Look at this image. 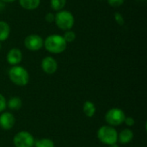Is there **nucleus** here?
Instances as JSON below:
<instances>
[{"instance_id": "4468645a", "label": "nucleus", "mask_w": 147, "mask_h": 147, "mask_svg": "<svg viewBox=\"0 0 147 147\" xmlns=\"http://www.w3.org/2000/svg\"><path fill=\"white\" fill-rule=\"evenodd\" d=\"M96 109L94 102H92L90 101L84 102V103L83 105V112L87 117H90V118L93 117L96 114Z\"/></svg>"}, {"instance_id": "aec40b11", "label": "nucleus", "mask_w": 147, "mask_h": 147, "mask_svg": "<svg viewBox=\"0 0 147 147\" xmlns=\"http://www.w3.org/2000/svg\"><path fill=\"white\" fill-rule=\"evenodd\" d=\"M125 0H108V3L113 8L121 7L124 3Z\"/></svg>"}, {"instance_id": "423d86ee", "label": "nucleus", "mask_w": 147, "mask_h": 147, "mask_svg": "<svg viewBox=\"0 0 147 147\" xmlns=\"http://www.w3.org/2000/svg\"><path fill=\"white\" fill-rule=\"evenodd\" d=\"M34 138L27 131L18 132L13 138V143L16 147H34Z\"/></svg>"}, {"instance_id": "5701e85b", "label": "nucleus", "mask_w": 147, "mask_h": 147, "mask_svg": "<svg viewBox=\"0 0 147 147\" xmlns=\"http://www.w3.org/2000/svg\"><path fill=\"white\" fill-rule=\"evenodd\" d=\"M54 18H55V15H53V13H47L45 16V19L47 22L52 23L54 22Z\"/></svg>"}, {"instance_id": "1a4fd4ad", "label": "nucleus", "mask_w": 147, "mask_h": 147, "mask_svg": "<svg viewBox=\"0 0 147 147\" xmlns=\"http://www.w3.org/2000/svg\"><path fill=\"white\" fill-rule=\"evenodd\" d=\"M16 124V118L9 112H3L0 115V127L3 130H10Z\"/></svg>"}, {"instance_id": "0eeeda50", "label": "nucleus", "mask_w": 147, "mask_h": 147, "mask_svg": "<svg viewBox=\"0 0 147 147\" xmlns=\"http://www.w3.org/2000/svg\"><path fill=\"white\" fill-rule=\"evenodd\" d=\"M24 46L29 51H39L44 46V40L38 34H29L24 40Z\"/></svg>"}, {"instance_id": "f8f14e48", "label": "nucleus", "mask_w": 147, "mask_h": 147, "mask_svg": "<svg viewBox=\"0 0 147 147\" xmlns=\"http://www.w3.org/2000/svg\"><path fill=\"white\" fill-rule=\"evenodd\" d=\"M10 34V27L8 22L0 21V41H5Z\"/></svg>"}, {"instance_id": "9b49d317", "label": "nucleus", "mask_w": 147, "mask_h": 147, "mask_svg": "<svg viewBox=\"0 0 147 147\" xmlns=\"http://www.w3.org/2000/svg\"><path fill=\"white\" fill-rule=\"evenodd\" d=\"M134 139V132L129 128L123 129L120 134H118V140L117 142L126 145L130 143Z\"/></svg>"}, {"instance_id": "f3484780", "label": "nucleus", "mask_w": 147, "mask_h": 147, "mask_svg": "<svg viewBox=\"0 0 147 147\" xmlns=\"http://www.w3.org/2000/svg\"><path fill=\"white\" fill-rule=\"evenodd\" d=\"M51 7L55 11H60L66 4V0H50Z\"/></svg>"}, {"instance_id": "6e6552de", "label": "nucleus", "mask_w": 147, "mask_h": 147, "mask_svg": "<svg viewBox=\"0 0 147 147\" xmlns=\"http://www.w3.org/2000/svg\"><path fill=\"white\" fill-rule=\"evenodd\" d=\"M41 69L45 73L48 75L54 74L58 70V63L54 58L47 56L41 61Z\"/></svg>"}, {"instance_id": "b1692460", "label": "nucleus", "mask_w": 147, "mask_h": 147, "mask_svg": "<svg viewBox=\"0 0 147 147\" xmlns=\"http://www.w3.org/2000/svg\"><path fill=\"white\" fill-rule=\"evenodd\" d=\"M3 3H13V2H15L16 0H1Z\"/></svg>"}, {"instance_id": "393cba45", "label": "nucleus", "mask_w": 147, "mask_h": 147, "mask_svg": "<svg viewBox=\"0 0 147 147\" xmlns=\"http://www.w3.org/2000/svg\"><path fill=\"white\" fill-rule=\"evenodd\" d=\"M3 6H4V4H3V3L0 0V9H3Z\"/></svg>"}, {"instance_id": "f03ea898", "label": "nucleus", "mask_w": 147, "mask_h": 147, "mask_svg": "<svg viewBox=\"0 0 147 147\" xmlns=\"http://www.w3.org/2000/svg\"><path fill=\"white\" fill-rule=\"evenodd\" d=\"M10 81L17 86H25L29 82V74L28 71L20 65H14L9 71Z\"/></svg>"}, {"instance_id": "a878e982", "label": "nucleus", "mask_w": 147, "mask_h": 147, "mask_svg": "<svg viewBox=\"0 0 147 147\" xmlns=\"http://www.w3.org/2000/svg\"><path fill=\"white\" fill-rule=\"evenodd\" d=\"M109 147H119V146H118V145H117V143H116V144H113V145L109 146Z\"/></svg>"}, {"instance_id": "20e7f679", "label": "nucleus", "mask_w": 147, "mask_h": 147, "mask_svg": "<svg viewBox=\"0 0 147 147\" xmlns=\"http://www.w3.org/2000/svg\"><path fill=\"white\" fill-rule=\"evenodd\" d=\"M97 138L98 140L108 146H111L113 144H116L118 140V133L111 126H102L97 131Z\"/></svg>"}, {"instance_id": "bb28decb", "label": "nucleus", "mask_w": 147, "mask_h": 147, "mask_svg": "<svg viewBox=\"0 0 147 147\" xmlns=\"http://www.w3.org/2000/svg\"><path fill=\"white\" fill-rule=\"evenodd\" d=\"M1 48H2V45H1V41H0V50H1Z\"/></svg>"}, {"instance_id": "412c9836", "label": "nucleus", "mask_w": 147, "mask_h": 147, "mask_svg": "<svg viewBox=\"0 0 147 147\" xmlns=\"http://www.w3.org/2000/svg\"><path fill=\"white\" fill-rule=\"evenodd\" d=\"M6 108H7V101L5 97L2 94H0V113L4 111Z\"/></svg>"}, {"instance_id": "dca6fc26", "label": "nucleus", "mask_w": 147, "mask_h": 147, "mask_svg": "<svg viewBox=\"0 0 147 147\" xmlns=\"http://www.w3.org/2000/svg\"><path fill=\"white\" fill-rule=\"evenodd\" d=\"M34 147H54V143L51 139L43 138L40 140H35Z\"/></svg>"}, {"instance_id": "ddd939ff", "label": "nucleus", "mask_w": 147, "mask_h": 147, "mask_svg": "<svg viewBox=\"0 0 147 147\" xmlns=\"http://www.w3.org/2000/svg\"><path fill=\"white\" fill-rule=\"evenodd\" d=\"M40 0H19V4L22 8L27 10H33L40 6Z\"/></svg>"}, {"instance_id": "39448f33", "label": "nucleus", "mask_w": 147, "mask_h": 147, "mask_svg": "<svg viewBox=\"0 0 147 147\" xmlns=\"http://www.w3.org/2000/svg\"><path fill=\"white\" fill-rule=\"evenodd\" d=\"M126 115L124 111L119 108L110 109L105 115V121L109 126L117 127L124 123Z\"/></svg>"}, {"instance_id": "f257e3e1", "label": "nucleus", "mask_w": 147, "mask_h": 147, "mask_svg": "<svg viewBox=\"0 0 147 147\" xmlns=\"http://www.w3.org/2000/svg\"><path fill=\"white\" fill-rule=\"evenodd\" d=\"M67 47V43L63 36L59 34H51L47 36L44 40V47L51 53H61Z\"/></svg>"}, {"instance_id": "4be33fe9", "label": "nucleus", "mask_w": 147, "mask_h": 147, "mask_svg": "<svg viewBox=\"0 0 147 147\" xmlns=\"http://www.w3.org/2000/svg\"><path fill=\"white\" fill-rule=\"evenodd\" d=\"M124 123H126V125L128 126V127H132V126L134 125L135 121H134V119L133 117L128 116V117H126V118H125Z\"/></svg>"}, {"instance_id": "9d476101", "label": "nucleus", "mask_w": 147, "mask_h": 147, "mask_svg": "<svg viewBox=\"0 0 147 147\" xmlns=\"http://www.w3.org/2000/svg\"><path fill=\"white\" fill-rule=\"evenodd\" d=\"M6 59L9 65H11L13 66L17 65L18 64L21 63V61L22 59V53L21 50L16 47L11 48L7 53Z\"/></svg>"}, {"instance_id": "2eb2a0df", "label": "nucleus", "mask_w": 147, "mask_h": 147, "mask_svg": "<svg viewBox=\"0 0 147 147\" xmlns=\"http://www.w3.org/2000/svg\"><path fill=\"white\" fill-rule=\"evenodd\" d=\"M22 106V102L19 96H12L7 102V107L11 110H19Z\"/></svg>"}, {"instance_id": "a211bd4d", "label": "nucleus", "mask_w": 147, "mask_h": 147, "mask_svg": "<svg viewBox=\"0 0 147 147\" xmlns=\"http://www.w3.org/2000/svg\"><path fill=\"white\" fill-rule=\"evenodd\" d=\"M63 38L65 39V40L66 41V43L73 42L76 40V34L72 30H67V31H65Z\"/></svg>"}, {"instance_id": "6ab92c4d", "label": "nucleus", "mask_w": 147, "mask_h": 147, "mask_svg": "<svg viewBox=\"0 0 147 147\" xmlns=\"http://www.w3.org/2000/svg\"><path fill=\"white\" fill-rule=\"evenodd\" d=\"M114 17H115V20L117 22V24H119L120 26H123L125 24V19L120 12H115L114 15Z\"/></svg>"}, {"instance_id": "cd10ccee", "label": "nucleus", "mask_w": 147, "mask_h": 147, "mask_svg": "<svg viewBox=\"0 0 147 147\" xmlns=\"http://www.w3.org/2000/svg\"><path fill=\"white\" fill-rule=\"evenodd\" d=\"M99 1H102V0H99Z\"/></svg>"}, {"instance_id": "7ed1b4c3", "label": "nucleus", "mask_w": 147, "mask_h": 147, "mask_svg": "<svg viewBox=\"0 0 147 147\" xmlns=\"http://www.w3.org/2000/svg\"><path fill=\"white\" fill-rule=\"evenodd\" d=\"M54 22L58 26V28H60L61 30L64 31L71 30L75 22L74 16L69 10L62 9L55 14Z\"/></svg>"}]
</instances>
